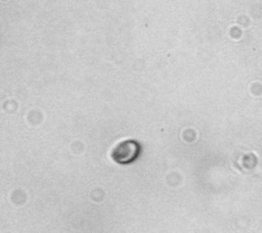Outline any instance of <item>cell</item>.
I'll list each match as a JSON object with an SVG mask.
<instances>
[{
    "instance_id": "cell-1",
    "label": "cell",
    "mask_w": 262,
    "mask_h": 233,
    "mask_svg": "<svg viewBox=\"0 0 262 233\" xmlns=\"http://www.w3.org/2000/svg\"><path fill=\"white\" fill-rule=\"evenodd\" d=\"M141 151L140 144L135 140L120 142L112 151L113 159L120 165H129L137 159Z\"/></svg>"
}]
</instances>
